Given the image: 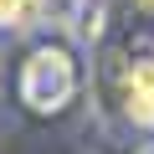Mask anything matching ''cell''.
I'll use <instances>...</instances> for the list:
<instances>
[{"label": "cell", "instance_id": "1", "mask_svg": "<svg viewBox=\"0 0 154 154\" xmlns=\"http://www.w3.org/2000/svg\"><path fill=\"white\" fill-rule=\"evenodd\" d=\"M21 103L36 113V118H51L62 113L72 98H77V62L67 46H36L26 62H21Z\"/></svg>", "mask_w": 154, "mask_h": 154}, {"label": "cell", "instance_id": "2", "mask_svg": "<svg viewBox=\"0 0 154 154\" xmlns=\"http://www.w3.org/2000/svg\"><path fill=\"white\" fill-rule=\"evenodd\" d=\"M123 98L134 123H154V67H134L123 77Z\"/></svg>", "mask_w": 154, "mask_h": 154}, {"label": "cell", "instance_id": "3", "mask_svg": "<svg viewBox=\"0 0 154 154\" xmlns=\"http://www.w3.org/2000/svg\"><path fill=\"white\" fill-rule=\"evenodd\" d=\"M72 31L93 41L103 31V0H72Z\"/></svg>", "mask_w": 154, "mask_h": 154}, {"label": "cell", "instance_id": "4", "mask_svg": "<svg viewBox=\"0 0 154 154\" xmlns=\"http://www.w3.org/2000/svg\"><path fill=\"white\" fill-rule=\"evenodd\" d=\"M46 11V0H0V26H31Z\"/></svg>", "mask_w": 154, "mask_h": 154}, {"label": "cell", "instance_id": "5", "mask_svg": "<svg viewBox=\"0 0 154 154\" xmlns=\"http://www.w3.org/2000/svg\"><path fill=\"white\" fill-rule=\"evenodd\" d=\"M139 5H149V11H154V0H139Z\"/></svg>", "mask_w": 154, "mask_h": 154}]
</instances>
